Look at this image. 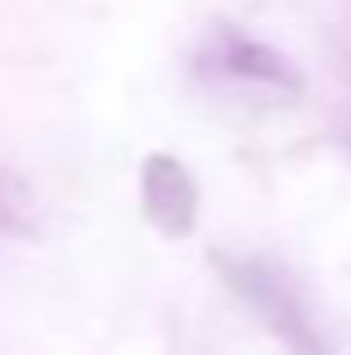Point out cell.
Returning <instances> with one entry per match:
<instances>
[{
  "instance_id": "277c9868",
  "label": "cell",
  "mask_w": 351,
  "mask_h": 355,
  "mask_svg": "<svg viewBox=\"0 0 351 355\" xmlns=\"http://www.w3.org/2000/svg\"><path fill=\"white\" fill-rule=\"evenodd\" d=\"M36 230V198L18 171H0V239H23Z\"/></svg>"
},
{
  "instance_id": "7a4b0ae2",
  "label": "cell",
  "mask_w": 351,
  "mask_h": 355,
  "mask_svg": "<svg viewBox=\"0 0 351 355\" xmlns=\"http://www.w3.org/2000/svg\"><path fill=\"white\" fill-rule=\"evenodd\" d=\"M140 207L149 225L167 239H189L198 225V180L171 153H149L140 162Z\"/></svg>"
},
{
  "instance_id": "3957f363",
  "label": "cell",
  "mask_w": 351,
  "mask_h": 355,
  "mask_svg": "<svg viewBox=\"0 0 351 355\" xmlns=\"http://www.w3.org/2000/svg\"><path fill=\"white\" fill-rule=\"evenodd\" d=\"M225 275H230V284H234V293L248 297V306H252L275 333H284V342H293V347H316V338L307 333V311H302L298 293H293V284L271 261H257V257L230 261Z\"/></svg>"
},
{
  "instance_id": "6da1fadb",
  "label": "cell",
  "mask_w": 351,
  "mask_h": 355,
  "mask_svg": "<svg viewBox=\"0 0 351 355\" xmlns=\"http://www.w3.org/2000/svg\"><path fill=\"white\" fill-rule=\"evenodd\" d=\"M198 72L216 86L243 90V95L262 99H298L302 95V72L293 68V59H284L280 50L243 36L239 27H216L198 50Z\"/></svg>"
}]
</instances>
